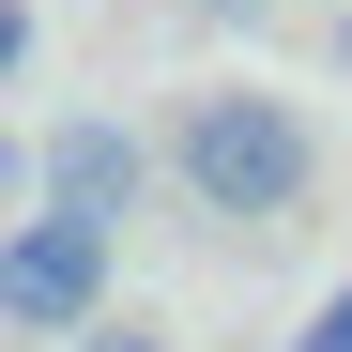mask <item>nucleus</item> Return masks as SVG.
Here are the masks:
<instances>
[{
    "label": "nucleus",
    "mask_w": 352,
    "mask_h": 352,
    "mask_svg": "<svg viewBox=\"0 0 352 352\" xmlns=\"http://www.w3.org/2000/svg\"><path fill=\"white\" fill-rule=\"evenodd\" d=\"M31 184L62 199V214H92V230H123L138 184H153V138H138V123H107V107H77V123L31 153Z\"/></svg>",
    "instance_id": "nucleus-3"
},
{
    "label": "nucleus",
    "mask_w": 352,
    "mask_h": 352,
    "mask_svg": "<svg viewBox=\"0 0 352 352\" xmlns=\"http://www.w3.org/2000/svg\"><path fill=\"white\" fill-rule=\"evenodd\" d=\"M291 352H352V291H322V307H307V337H291Z\"/></svg>",
    "instance_id": "nucleus-5"
},
{
    "label": "nucleus",
    "mask_w": 352,
    "mask_h": 352,
    "mask_svg": "<svg viewBox=\"0 0 352 352\" xmlns=\"http://www.w3.org/2000/svg\"><path fill=\"white\" fill-rule=\"evenodd\" d=\"M92 307H107V230L92 214L46 199V214L0 230V322H16V337H77Z\"/></svg>",
    "instance_id": "nucleus-2"
},
{
    "label": "nucleus",
    "mask_w": 352,
    "mask_h": 352,
    "mask_svg": "<svg viewBox=\"0 0 352 352\" xmlns=\"http://www.w3.org/2000/svg\"><path fill=\"white\" fill-rule=\"evenodd\" d=\"M31 62V0H0V77H16Z\"/></svg>",
    "instance_id": "nucleus-6"
},
{
    "label": "nucleus",
    "mask_w": 352,
    "mask_h": 352,
    "mask_svg": "<svg viewBox=\"0 0 352 352\" xmlns=\"http://www.w3.org/2000/svg\"><path fill=\"white\" fill-rule=\"evenodd\" d=\"M62 352H168V337H153V322H107V307H92V322H77Z\"/></svg>",
    "instance_id": "nucleus-4"
},
{
    "label": "nucleus",
    "mask_w": 352,
    "mask_h": 352,
    "mask_svg": "<svg viewBox=\"0 0 352 352\" xmlns=\"http://www.w3.org/2000/svg\"><path fill=\"white\" fill-rule=\"evenodd\" d=\"M168 184H184L199 214H230V230H261V214H291L322 184V138H307L291 92L214 77V92H184V123H168Z\"/></svg>",
    "instance_id": "nucleus-1"
}]
</instances>
